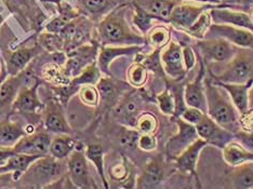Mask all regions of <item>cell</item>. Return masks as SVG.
Segmentation results:
<instances>
[{"label": "cell", "instance_id": "cell-1", "mask_svg": "<svg viewBox=\"0 0 253 189\" xmlns=\"http://www.w3.org/2000/svg\"><path fill=\"white\" fill-rule=\"evenodd\" d=\"M205 93L207 113L228 132L235 134L241 130L240 114L226 91L212 80L205 79Z\"/></svg>", "mask_w": 253, "mask_h": 189}, {"label": "cell", "instance_id": "cell-2", "mask_svg": "<svg viewBox=\"0 0 253 189\" xmlns=\"http://www.w3.org/2000/svg\"><path fill=\"white\" fill-rule=\"evenodd\" d=\"M126 3L115 8L97 25L103 45H141L146 39L132 31L125 18Z\"/></svg>", "mask_w": 253, "mask_h": 189}, {"label": "cell", "instance_id": "cell-3", "mask_svg": "<svg viewBox=\"0 0 253 189\" xmlns=\"http://www.w3.org/2000/svg\"><path fill=\"white\" fill-rule=\"evenodd\" d=\"M63 172L64 165L62 160H57L52 156H43L34 161L20 180L23 184L31 187H44V185L59 179Z\"/></svg>", "mask_w": 253, "mask_h": 189}, {"label": "cell", "instance_id": "cell-4", "mask_svg": "<svg viewBox=\"0 0 253 189\" xmlns=\"http://www.w3.org/2000/svg\"><path fill=\"white\" fill-rule=\"evenodd\" d=\"M212 80L222 83H245L253 78V57L240 51L218 74H211Z\"/></svg>", "mask_w": 253, "mask_h": 189}, {"label": "cell", "instance_id": "cell-5", "mask_svg": "<svg viewBox=\"0 0 253 189\" xmlns=\"http://www.w3.org/2000/svg\"><path fill=\"white\" fill-rule=\"evenodd\" d=\"M205 38H222L227 40L235 47L253 51V33L246 28L212 23L206 33Z\"/></svg>", "mask_w": 253, "mask_h": 189}, {"label": "cell", "instance_id": "cell-6", "mask_svg": "<svg viewBox=\"0 0 253 189\" xmlns=\"http://www.w3.org/2000/svg\"><path fill=\"white\" fill-rule=\"evenodd\" d=\"M201 56L208 63H226L236 55L234 44L222 38H207L197 43Z\"/></svg>", "mask_w": 253, "mask_h": 189}, {"label": "cell", "instance_id": "cell-7", "mask_svg": "<svg viewBox=\"0 0 253 189\" xmlns=\"http://www.w3.org/2000/svg\"><path fill=\"white\" fill-rule=\"evenodd\" d=\"M197 134L200 139L205 140L208 144L223 148L228 142L233 141L234 134L220 127L208 113H205L204 118L195 125Z\"/></svg>", "mask_w": 253, "mask_h": 189}, {"label": "cell", "instance_id": "cell-8", "mask_svg": "<svg viewBox=\"0 0 253 189\" xmlns=\"http://www.w3.org/2000/svg\"><path fill=\"white\" fill-rule=\"evenodd\" d=\"M211 9V4L196 5L181 1L173 8L170 15L169 23L179 30L188 31L205 11Z\"/></svg>", "mask_w": 253, "mask_h": 189}, {"label": "cell", "instance_id": "cell-9", "mask_svg": "<svg viewBox=\"0 0 253 189\" xmlns=\"http://www.w3.org/2000/svg\"><path fill=\"white\" fill-rule=\"evenodd\" d=\"M175 121L177 124V133L171 137L166 146L167 153L172 158H175L199 137L195 125L184 121L181 117L176 118Z\"/></svg>", "mask_w": 253, "mask_h": 189}, {"label": "cell", "instance_id": "cell-10", "mask_svg": "<svg viewBox=\"0 0 253 189\" xmlns=\"http://www.w3.org/2000/svg\"><path fill=\"white\" fill-rule=\"evenodd\" d=\"M67 170L73 184L78 188H90V175L87 157L83 150H77L70 154L67 161Z\"/></svg>", "mask_w": 253, "mask_h": 189}, {"label": "cell", "instance_id": "cell-11", "mask_svg": "<svg viewBox=\"0 0 253 189\" xmlns=\"http://www.w3.org/2000/svg\"><path fill=\"white\" fill-rule=\"evenodd\" d=\"M162 65L165 73L172 79H180L185 76L187 71L184 66L182 47L179 43L170 41L166 45L162 53Z\"/></svg>", "mask_w": 253, "mask_h": 189}, {"label": "cell", "instance_id": "cell-12", "mask_svg": "<svg viewBox=\"0 0 253 189\" xmlns=\"http://www.w3.org/2000/svg\"><path fill=\"white\" fill-rule=\"evenodd\" d=\"M207 145H208V143L198 137L196 141L192 143L191 145L186 147L185 150L174 158L176 168L181 172H183V173L194 175L197 183H199V179L197 175V162L201 151H203Z\"/></svg>", "mask_w": 253, "mask_h": 189}, {"label": "cell", "instance_id": "cell-13", "mask_svg": "<svg viewBox=\"0 0 253 189\" xmlns=\"http://www.w3.org/2000/svg\"><path fill=\"white\" fill-rule=\"evenodd\" d=\"M205 67L204 63L200 64V70L193 82L186 84L184 90V100L186 106L196 107L207 113V99L205 93Z\"/></svg>", "mask_w": 253, "mask_h": 189}, {"label": "cell", "instance_id": "cell-14", "mask_svg": "<svg viewBox=\"0 0 253 189\" xmlns=\"http://www.w3.org/2000/svg\"><path fill=\"white\" fill-rule=\"evenodd\" d=\"M51 137L45 132H38L23 136L13 148L16 153L39 154L45 156L49 152Z\"/></svg>", "mask_w": 253, "mask_h": 189}, {"label": "cell", "instance_id": "cell-15", "mask_svg": "<svg viewBox=\"0 0 253 189\" xmlns=\"http://www.w3.org/2000/svg\"><path fill=\"white\" fill-rule=\"evenodd\" d=\"M44 128L49 132L56 134H72V129L67 122L61 104L50 102L44 113Z\"/></svg>", "mask_w": 253, "mask_h": 189}, {"label": "cell", "instance_id": "cell-16", "mask_svg": "<svg viewBox=\"0 0 253 189\" xmlns=\"http://www.w3.org/2000/svg\"><path fill=\"white\" fill-rule=\"evenodd\" d=\"M142 50L141 45H122V47H111V45H103L100 51L99 59H97V67L100 68L101 73L109 76V65L119 56L131 55L139 53Z\"/></svg>", "mask_w": 253, "mask_h": 189}, {"label": "cell", "instance_id": "cell-17", "mask_svg": "<svg viewBox=\"0 0 253 189\" xmlns=\"http://www.w3.org/2000/svg\"><path fill=\"white\" fill-rule=\"evenodd\" d=\"M252 80H249L245 83H222V82H215L220 84L221 87L226 91L229 97L233 102L235 107L237 108L240 116L248 113L249 111V99H248V92L251 87ZM213 81V80H212Z\"/></svg>", "mask_w": 253, "mask_h": 189}, {"label": "cell", "instance_id": "cell-18", "mask_svg": "<svg viewBox=\"0 0 253 189\" xmlns=\"http://www.w3.org/2000/svg\"><path fill=\"white\" fill-rule=\"evenodd\" d=\"M43 156L39 154H27V153H14L11 156L8 161L0 165V175L4 173H13V180L20 181L24 172L30 168V165L36 161L37 159Z\"/></svg>", "mask_w": 253, "mask_h": 189}, {"label": "cell", "instance_id": "cell-19", "mask_svg": "<svg viewBox=\"0 0 253 189\" xmlns=\"http://www.w3.org/2000/svg\"><path fill=\"white\" fill-rule=\"evenodd\" d=\"M38 87L39 83H36L30 89L22 90L12 103L13 110L19 113H36L42 107L37 94Z\"/></svg>", "mask_w": 253, "mask_h": 189}, {"label": "cell", "instance_id": "cell-20", "mask_svg": "<svg viewBox=\"0 0 253 189\" xmlns=\"http://www.w3.org/2000/svg\"><path fill=\"white\" fill-rule=\"evenodd\" d=\"M25 71L26 70L22 71V73H19L18 75H11L9 78L3 79V81L0 84V108L13 103L27 78V72Z\"/></svg>", "mask_w": 253, "mask_h": 189}, {"label": "cell", "instance_id": "cell-21", "mask_svg": "<svg viewBox=\"0 0 253 189\" xmlns=\"http://www.w3.org/2000/svg\"><path fill=\"white\" fill-rule=\"evenodd\" d=\"M164 180L163 164L157 160H152L145 165L142 173L136 180V188L152 189L156 188Z\"/></svg>", "mask_w": 253, "mask_h": 189}, {"label": "cell", "instance_id": "cell-22", "mask_svg": "<svg viewBox=\"0 0 253 189\" xmlns=\"http://www.w3.org/2000/svg\"><path fill=\"white\" fill-rule=\"evenodd\" d=\"M182 0H145V2L137 3L151 13L155 19L169 22L172 10Z\"/></svg>", "mask_w": 253, "mask_h": 189}, {"label": "cell", "instance_id": "cell-23", "mask_svg": "<svg viewBox=\"0 0 253 189\" xmlns=\"http://www.w3.org/2000/svg\"><path fill=\"white\" fill-rule=\"evenodd\" d=\"M26 135V131L18 122L1 121L0 122V146L14 147L23 136Z\"/></svg>", "mask_w": 253, "mask_h": 189}, {"label": "cell", "instance_id": "cell-24", "mask_svg": "<svg viewBox=\"0 0 253 189\" xmlns=\"http://www.w3.org/2000/svg\"><path fill=\"white\" fill-rule=\"evenodd\" d=\"M76 148V142L70 136V134H60L52 139L49 148L50 156L57 160H64L70 157V154Z\"/></svg>", "mask_w": 253, "mask_h": 189}, {"label": "cell", "instance_id": "cell-25", "mask_svg": "<svg viewBox=\"0 0 253 189\" xmlns=\"http://www.w3.org/2000/svg\"><path fill=\"white\" fill-rule=\"evenodd\" d=\"M223 158L229 167L234 168L250 161V151H246L238 142L231 141L223 147Z\"/></svg>", "mask_w": 253, "mask_h": 189}, {"label": "cell", "instance_id": "cell-26", "mask_svg": "<svg viewBox=\"0 0 253 189\" xmlns=\"http://www.w3.org/2000/svg\"><path fill=\"white\" fill-rule=\"evenodd\" d=\"M231 175V183L234 188H253V161H247L234 167Z\"/></svg>", "mask_w": 253, "mask_h": 189}, {"label": "cell", "instance_id": "cell-27", "mask_svg": "<svg viewBox=\"0 0 253 189\" xmlns=\"http://www.w3.org/2000/svg\"><path fill=\"white\" fill-rule=\"evenodd\" d=\"M37 49L22 48L11 54L8 61V71L10 75H18L19 73L24 71V68H26L28 63L37 54Z\"/></svg>", "mask_w": 253, "mask_h": 189}, {"label": "cell", "instance_id": "cell-28", "mask_svg": "<svg viewBox=\"0 0 253 189\" xmlns=\"http://www.w3.org/2000/svg\"><path fill=\"white\" fill-rule=\"evenodd\" d=\"M126 0H79V4L91 15L100 16L125 4Z\"/></svg>", "mask_w": 253, "mask_h": 189}, {"label": "cell", "instance_id": "cell-29", "mask_svg": "<svg viewBox=\"0 0 253 189\" xmlns=\"http://www.w3.org/2000/svg\"><path fill=\"white\" fill-rule=\"evenodd\" d=\"M116 114L120 121L126 122L129 127L135 128L137 117L140 116V105L135 99H126L120 103L116 110Z\"/></svg>", "mask_w": 253, "mask_h": 189}, {"label": "cell", "instance_id": "cell-30", "mask_svg": "<svg viewBox=\"0 0 253 189\" xmlns=\"http://www.w3.org/2000/svg\"><path fill=\"white\" fill-rule=\"evenodd\" d=\"M100 93V101L107 106L115 105L119 97V87L112 78H101L96 83Z\"/></svg>", "mask_w": 253, "mask_h": 189}, {"label": "cell", "instance_id": "cell-31", "mask_svg": "<svg viewBox=\"0 0 253 189\" xmlns=\"http://www.w3.org/2000/svg\"><path fill=\"white\" fill-rule=\"evenodd\" d=\"M85 157L94 164V167L97 171V174L101 177L103 186H104V188L108 189L109 186L104 169V151H103L102 146L99 144L89 145L87 147V151H85Z\"/></svg>", "mask_w": 253, "mask_h": 189}, {"label": "cell", "instance_id": "cell-32", "mask_svg": "<svg viewBox=\"0 0 253 189\" xmlns=\"http://www.w3.org/2000/svg\"><path fill=\"white\" fill-rule=\"evenodd\" d=\"M147 71V68L142 63H134L129 67L126 77H128V81L132 87L141 88L146 83L148 77Z\"/></svg>", "mask_w": 253, "mask_h": 189}, {"label": "cell", "instance_id": "cell-33", "mask_svg": "<svg viewBox=\"0 0 253 189\" xmlns=\"http://www.w3.org/2000/svg\"><path fill=\"white\" fill-rule=\"evenodd\" d=\"M101 79V71L96 64H91L85 67V70L80 74L76 78H74L71 81V85L76 87V85L84 84H96Z\"/></svg>", "mask_w": 253, "mask_h": 189}, {"label": "cell", "instance_id": "cell-34", "mask_svg": "<svg viewBox=\"0 0 253 189\" xmlns=\"http://www.w3.org/2000/svg\"><path fill=\"white\" fill-rule=\"evenodd\" d=\"M148 42L155 50H162L170 42V32L167 27L157 26L151 30L148 34Z\"/></svg>", "mask_w": 253, "mask_h": 189}, {"label": "cell", "instance_id": "cell-35", "mask_svg": "<svg viewBox=\"0 0 253 189\" xmlns=\"http://www.w3.org/2000/svg\"><path fill=\"white\" fill-rule=\"evenodd\" d=\"M158 128V120L152 113H142L137 117L135 129L142 133L154 134Z\"/></svg>", "mask_w": 253, "mask_h": 189}, {"label": "cell", "instance_id": "cell-36", "mask_svg": "<svg viewBox=\"0 0 253 189\" xmlns=\"http://www.w3.org/2000/svg\"><path fill=\"white\" fill-rule=\"evenodd\" d=\"M78 95L83 104L89 107H95L100 103L99 90L93 84H84L78 91Z\"/></svg>", "mask_w": 253, "mask_h": 189}, {"label": "cell", "instance_id": "cell-37", "mask_svg": "<svg viewBox=\"0 0 253 189\" xmlns=\"http://www.w3.org/2000/svg\"><path fill=\"white\" fill-rule=\"evenodd\" d=\"M157 103L159 110L167 116H173L176 112V104L174 96L170 92V90L166 89L162 93L157 95Z\"/></svg>", "mask_w": 253, "mask_h": 189}, {"label": "cell", "instance_id": "cell-38", "mask_svg": "<svg viewBox=\"0 0 253 189\" xmlns=\"http://www.w3.org/2000/svg\"><path fill=\"white\" fill-rule=\"evenodd\" d=\"M211 16L210 13L205 11L204 13H201L197 21L194 23L192 27L187 31L191 35L196 38H205V35L207 31H208L209 26L211 25Z\"/></svg>", "mask_w": 253, "mask_h": 189}, {"label": "cell", "instance_id": "cell-39", "mask_svg": "<svg viewBox=\"0 0 253 189\" xmlns=\"http://www.w3.org/2000/svg\"><path fill=\"white\" fill-rule=\"evenodd\" d=\"M134 7H135V14L133 18L134 25L139 27V30L141 32L146 33L147 31H149V28H151L152 21L155 18L151 13H148L146 10L143 9L141 5L137 4L136 2L134 3Z\"/></svg>", "mask_w": 253, "mask_h": 189}, {"label": "cell", "instance_id": "cell-40", "mask_svg": "<svg viewBox=\"0 0 253 189\" xmlns=\"http://www.w3.org/2000/svg\"><path fill=\"white\" fill-rule=\"evenodd\" d=\"M42 76L45 80L53 83H65L66 79L64 77L62 70L59 65L50 63V64L44 65L42 68Z\"/></svg>", "mask_w": 253, "mask_h": 189}, {"label": "cell", "instance_id": "cell-41", "mask_svg": "<svg viewBox=\"0 0 253 189\" xmlns=\"http://www.w3.org/2000/svg\"><path fill=\"white\" fill-rule=\"evenodd\" d=\"M77 14H73L71 11L66 13H62L59 18H55L54 20L51 21L49 24L47 25V31L51 34H60V32L66 26L68 22H71L74 20V16H76Z\"/></svg>", "mask_w": 253, "mask_h": 189}, {"label": "cell", "instance_id": "cell-42", "mask_svg": "<svg viewBox=\"0 0 253 189\" xmlns=\"http://www.w3.org/2000/svg\"><path fill=\"white\" fill-rule=\"evenodd\" d=\"M205 113L203 111L198 110L196 107H191V106H186L184 108V111L181 114V118L188 123H191L193 125H196L201 119L204 118Z\"/></svg>", "mask_w": 253, "mask_h": 189}, {"label": "cell", "instance_id": "cell-43", "mask_svg": "<svg viewBox=\"0 0 253 189\" xmlns=\"http://www.w3.org/2000/svg\"><path fill=\"white\" fill-rule=\"evenodd\" d=\"M157 139L154 134L140 133L139 139H137V147L143 151H153L157 148Z\"/></svg>", "mask_w": 253, "mask_h": 189}, {"label": "cell", "instance_id": "cell-44", "mask_svg": "<svg viewBox=\"0 0 253 189\" xmlns=\"http://www.w3.org/2000/svg\"><path fill=\"white\" fill-rule=\"evenodd\" d=\"M234 139L236 142L243 146L246 151L253 152V132L251 131L239 130L237 133L234 134Z\"/></svg>", "mask_w": 253, "mask_h": 189}, {"label": "cell", "instance_id": "cell-45", "mask_svg": "<svg viewBox=\"0 0 253 189\" xmlns=\"http://www.w3.org/2000/svg\"><path fill=\"white\" fill-rule=\"evenodd\" d=\"M140 136V132L137 130H125L120 135V143L126 147H133L137 145V139Z\"/></svg>", "mask_w": 253, "mask_h": 189}, {"label": "cell", "instance_id": "cell-46", "mask_svg": "<svg viewBox=\"0 0 253 189\" xmlns=\"http://www.w3.org/2000/svg\"><path fill=\"white\" fill-rule=\"evenodd\" d=\"M182 53H183V61H184V66H185L186 71H191L192 68L195 67V65H196V54H195L193 48L188 47V45H186V47L182 48Z\"/></svg>", "mask_w": 253, "mask_h": 189}, {"label": "cell", "instance_id": "cell-47", "mask_svg": "<svg viewBox=\"0 0 253 189\" xmlns=\"http://www.w3.org/2000/svg\"><path fill=\"white\" fill-rule=\"evenodd\" d=\"M159 51L160 50H155V52L152 55L145 57L144 61H143L142 64L144 65L147 70L157 72L162 68V62H159Z\"/></svg>", "mask_w": 253, "mask_h": 189}, {"label": "cell", "instance_id": "cell-48", "mask_svg": "<svg viewBox=\"0 0 253 189\" xmlns=\"http://www.w3.org/2000/svg\"><path fill=\"white\" fill-rule=\"evenodd\" d=\"M128 175V168L125 164H117L112 169V176L116 181H124Z\"/></svg>", "mask_w": 253, "mask_h": 189}, {"label": "cell", "instance_id": "cell-49", "mask_svg": "<svg viewBox=\"0 0 253 189\" xmlns=\"http://www.w3.org/2000/svg\"><path fill=\"white\" fill-rule=\"evenodd\" d=\"M15 152L13 147H4V146H0V165H2L8 161V159L13 156Z\"/></svg>", "mask_w": 253, "mask_h": 189}, {"label": "cell", "instance_id": "cell-50", "mask_svg": "<svg viewBox=\"0 0 253 189\" xmlns=\"http://www.w3.org/2000/svg\"><path fill=\"white\" fill-rule=\"evenodd\" d=\"M248 99H249V110H253V80L248 92Z\"/></svg>", "mask_w": 253, "mask_h": 189}, {"label": "cell", "instance_id": "cell-51", "mask_svg": "<svg viewBox=\"0 0 253 189\" xmlns=\"http://www.w3.org/2000/svg\"><path fill=\"white\" fill-rule=\"evenodd\" d=\"M2 12H3V10H1V8H0V25L2 24V23L4 22V16H3V14H2Z\"/></svg>", "mask_w": 253, "mask_h": 189}, {"label": "cell", "instance_id": "cell-52", "mask_svg": "<svg viewBox=\"0 0 253 189\" xmlns=\"http://www.w3.org/2000/svg\"><path fill=\"white\" fill-rule=\"evenodd\" d=\"M2 74H3V67H2V62L0 60V77L2 76Z\"/></svg>", "mask_w": 253, "mask_h": 189}, {"label": "cell", "instance_id": "cell-53", "mask_svg": "<svg viewBox=\"0 0 253 189\" xmlns=\"http://www.w3.org/2000/svg\"><path fill=\"white\" fill-rule=\"evenodd\" d=\"M4 77H5V76H4V73H3V74H2V76H1V77H0V84H1V82L3 81V79H4Z\"/></svg>", "mask_w": 253, "mask_h": 189}, {"label": "cell", "instance_id": "cell-54", "mask_svg": "<svg viewBox=\"0 0 253 189\" xmlns=\"http://www.w3.org/2000/svg\"><path fill=\"white\" fill-rule=\"evenodd\" d=\"M250 161H253V152H250Z\"/></svg>", "mask_w": 253, "mask_h": 189}, {"label": "cell", "instance_id": "cell-55", "mask_svg": "<svg viewBox=\"0 0 253 189\" xmlns=\"http://www.w3.org/2000/svg\"><path fill=\"white\" fill-rule=\"evenodd\" d=\"M211 1H218V0H211Z\"/></svg>", "mask_w": 253, "mask_h": 189}]
</instances>
